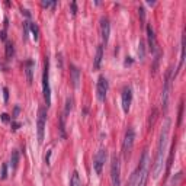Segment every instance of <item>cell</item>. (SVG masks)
I'll return each instance as SVG.
<instances>
[{
	"mask_svg": "<svg viewBox=\"0 0 186 186\" xmlns=\"http://www.w3.org/2000/svg\"><path fill=\"white\" fill-rule=\"evenodd\" d=\"M169 131H170V119L166 118L163 128L160 131V138H159V145H157V154H156V160L153 164V170L151 174L153 177L157 179L160 173L163 172V166H164V154H166V147H167V141H169Z\"/></svg>",
	"mask_w": 186,
	"mask_h": 186,
	"instance_id": "obj_1",
	"label": "cell"
},
{
	"mask_svg": "<svg viewBox=\"0 0 186 186\" xmlns=\"http://www.w3.org/2000/svg\"><path fill=\"white\" fill-rule=\"evenodd\" d=\"M148 153L144 151L141 160H140V166H138L137 172L132 174L129 186H145L147 185V179H148Z\"/></svg>",
	"mask_w": 186,
	"mask_h": 186,
	"instance_id": "obj_2",
	"label": "cell"
},
{
	"mask_svg": "<svg viewBox=\"0 0 186 186\" xmlns=\"http://www.w3.org/2000/svg\"><path fill=\"white\" fill-rule=\"evenodd\" d=\"M42 93L47 108L51 106V87H49V61L48 58L44 63V73H42Z\"/></svg>",
	"mask_w": 186,
	"mask_h": 186,
	"instance_id": "obj_3",
	"label": "cell"
},
{
	"mask_svg": "<svg viewBox=\"0 0 186 186\" xmlns=\"http://www.w3.org/2000/svg\"><path fill=\"white\" fill-rule=\"evenodd\" d=\"M172 80H173V71L172 68H169L166 73V80L163 86V95H162V106L163 111L167 112L169 109V100H170V92H172Z\"/></svg>",
	"mask_w": 186,
	"mask_h": 186,
	"instance_id": "obj_4",
	"label": "cell"
},
{
	"mask_svg": "<svg viewBox=\"0 0 186 186\" xmlns=\"http://www.w3.org/2000/svg\"><path fill=\"white\" fill-rule=\"evenodd\" d=\"M45 122H47V111L44 106L38 109V119H36V135H38V144L44 143V134H45Z\"/></svg>",
	"mask_w": 186,
	"mask_h": 186,
	"instance_id": "obj_5",
	"label": "cell"
},
{
	"mask_svg": "<svg viewBox=\"0 0 186 186\" xmlns=\"http://www.w3.org/2000/svg\"><path fill=\"white\" fill-rule=\"evenodd\" d=\"M111 179L112 186H121V163L118 156H112L111 160Z\"/></svg>",
	"mask_w": 186,
	"mask_h": 186,
	"instance_id": "obj_6",
	"label": "cell"
},
{
	"mask_svg": "<svg viewBox=\"0 0 186 186\" xmlns=\"http://www.w3.org/2000/svg\"><path fill=\"white\" fill-rule=\"evenodd\" d=\"M108 89H109V84H108L106 77L100 76V77L97 78V86H96V95H97L99 102H105L106 95H108Z\"/></svg>",
	"mask_w": 186,
	"mask_h": 186,
	"instance_id": "obj_7",
	"label": "cell"
},
{
	"mask_svg": "<svg viewBox=\"0 0 186 186\" xmlns=\"http://www.w3.org/2000/svg\"><path fill=\"white\" fill-rule=\"evenodd\" d=\"M134 141H135V132L132 128H129L125 134V138H124V145H122V153H124V157H128V154L131 153L132 147H134Z\"/></svg>",
	"mask_w": 186,
	"mask_h": 186,
	"instance_id": "obj_8",
	"label": "cell"
},
{
	"mask_svg": "<svg viewBox=\"0 0 186 186\" xmlns=\"http://www.w3.org/2000/svg\"><path fill=\"white\" fill-rule=\"evenodd\" d=\"M105 162H106V150L105 148H100V150L96 153L95 156V160H93V169H95V173L99 176L102 173V169L105 166Z\"/></svg>",
	"mask_w": 186,
	"mask_h": 186,
	"instance_id": "obj_9",
	"label": "cell"
},
{
	"mask_svg": "<svg viewBox=\"0 0 186 186\" xmlns=\"http://www.w3.org/2000/svg\"><path fill=\"white\" fill-rule=\"evenodd\" d=\"M131 102H132V90L131 87H124L122 90V109H124V112L128 114V111L131 108Z\"/></svg>",
	"mask_w": 186,
	"mask_h": 186,
	"instance_id": "obj_10",
	"label": "cell"
},
{
	"mask_svg": "<svg viewBox=\"0 0 186 186\" xmlns=\"http://www.w3.org/2000/svg\"><path fill=\"white\" fill-rule=\"evenodd\" d=\"M100 35H102L103 44H108L109 35H111V24H109L108 18H102V19H100Z\"/></svg>",
	"mask_w": 186,
	"mask_h": 186,
	"instance_id": "obj_11",
	"label": "cell"
},
{
	"mask_svg": "<svg viewBox=\"0 0 186 186\" xmlns=\"http://www.w3.org/2000/svg\"><path fill=\"white\" fill-rule=\"evenodd\" d=\"M147 38H148V47H150L151 53H156L157 51V39L154 35V29L151 25H147Z\"/></svg>",
	"mask_w": 186,
	"mask_h": 186,
	"instance_id": "obj_12",
	"label": "cell"
},
{
	"mask_svg": "<svg viewBox=\"0 0 186 186\" xmlns=\"http://www.w3.org/2000/svg\"><path fill=\"white\" fill-rule=\"evenodd\" d=\"M103 60V45H99L96 48V55H95V60H93V70H99L100 64Z\"/></svg>",
	"mask_w": 186,
	"mask_h": 186,
	"instance_id": "obj_13",
	"label": "cell"
},
{
	"mask_svg": "<svg viewBox=\"0 0 186 186\" xmlns=\"http://www.w3.org/2000/svg\"><path fill=\"white\" fill-rule=\"evenodd\" d=\"M71 82H73V87L74 89H78V84H80V70H78L76 66H71Z\"/></svg>",
	"mask_w": 186,
	"mask_h": 186,
	"instance_id": "obj_14",
	"label": "cell"
},
{
	"mask_svg": "<svg viewBox=\"0 0 186 186\" xmlns=\"http://www.w3.org/2000/svg\"><path fill=\"white\" fill-rule=\"evenodd\" d=\"M26 68H25V73H26V78H28V83H32V80H34V77H32V73H34V61L32 60H28L26 61Z\"/></svg>",
	"mask_w": 186,
	"mask_h": 186,
	"instance_id": "obj_15",
	"label": "cell"
},
{
	"mask_svg": "<svg viewBox=\"0 0 186 186\" xmlns=\"http://www.w3.org/2000/svg\"><path fill=\"white\" fill-rule=\"evenodd\" d=\"M183 61H185V35L182 36V42H180V60H179V66H177V71L182 68ZM177 71H176V73H177Z\"/></svg>",
	"mask_w": 186,
	"mask_h": 186,
	"instance_id": "obj_16",
	"label": "cell"
},
{
	"mask_svg": "<svg viewBox=\"0 0 186 186\" xmlns=\"http://www.w3.org/2000/svg\"><path fill=\"white\" fill-rule=\"evenodd\" d=\"M10 163H12V169H13V170H16L18 163H19V151L18 150L12 151V154H10Z\"/></svg>",
	"mask_w": 186,
	"mask_h": 186,
	"instance_id": "obj_17",
	"label": "cell"
},
{
	"mask_svg": "<svg viewBox=\"0 0 186 186\" xmlns=\"http://www.w3.org/2000/svg\"><path fill=\"white\" fill-rule=\"evenodd\" d=\"M71 109H73V99H71V97H67V99H66V106H64V112H63V115L67 118V116L70 115V112H71Z\"/></svg>",
	"mask_w": 186,
	"mask_h": 186,
	"instance_id": "obj_18",
	"label": "cell"
},
{
	"mask_svg": "<svg viewBox=\"0 0 186 186\" xmlns=\"http://www.w3.org/2000/svg\"><path fill=\"white\" fill-rule=\"evenodd\" d=\"M29 29L32 32V38L38 41V38H39V28H38V25L36 24H29Z\"/></svg>",
	"mask_w": 186,
	"mask_h": 186,
	"instance_id": "obj_19",
	"label": "cell"
},
{
	"mask_svg": "<svg viewBox=\"0 0 186 186\" xmlns=\"http://www.w3.org/2000/svg\"><path fill=\"white\" fill-rule=\"evenodd\" d=\"M70 186H82V182H80V177H78L77 172H73L71 179H70Z\"/></svg>",
	"mask_w": 186,
	"mask_h": 186,
	"instance_id": "obj_20",
	"label": "cell"
},
{
	"mask_svg": "<svg viewBox=\"0 0 186 186\" xmlns=\"http://www.w3.org/2000/svg\"><path fill=\"white\" fill-rule=\"evenodd\" d=\"M66 116L61 115L60 118V132H61V138H66Z\"/></svg>",
	"mask_w": 186,
	"mask_h": 186,
	"instance_id": "obj_21",
	"label": "cell"
},
{
	"mask_svg": "<svg viewBox=\"0 0 186 186\" xmlns=\"http://www.w3.org/2000/svg\"><path fill=\"white\" fill-rule=\"evenodd\" d=\"M15 54V48H13V44L12 42H6V57L7 60H10Z\"/></svg>",
	"mask_w": 186,
	"mask_h": 186,
	"instance_id": "obj_22",
	"label": "cell"
},
{
	"mask_svg": "<svg viewBox=\"0 0 186 186\" xmlns=\"http://www.w3.org/2000/svg\"><path fill=\"white\" fill-rule=\"evenodd\" d=\"M144 57H145L144 42L140 41V44H138V58H140V60H144Z\"/></svg>",
	"mask_w": 186,
	"mask_h": 186,
	"instance_id": "obj_23",
	"label": "cell"
},
{
	"mask_svg": "<svg viewBox=\"0 0 186 186\" xmlns=\"http://www.w3.org/2000/svg\"><path fill=\"white\" fill-rule=\"evenodd\" d=\"M160 55H162V53L157 49V51H156V58H154V64H153V74H156L157 70H159V61H160Z\"/></svg>",
	"mask_w": 186,
	"mask_h": 186,
	"instance_id": "obj_24",
	"label": "cell"
},
{
	"mask_svg": "<svg viewBox=\"0 0 186 186\" xmlns=\"http://www.w3.org/2000/svg\"><path fill=\"white\" fill-rule=\"evenodd\" d=\"M0 177H2L3 180L7 177V164H6V163H3V164H2V173H0Z\"/></svg>",
	"mask_w": 186,
	"mask_h": 186,
	"instance_id": "obj_25",
	"label": "cell"
},
{
	"mask_svg": "<svg viewBox=\"0 0 186 186\" xmlns=\"http://www.w3.org/2000/svg\"><path fill=\"white\" fill-rule=\"evenodd\" d=\"M29 24L31 22H24V39H26L28 38V34H29Z\"/></svg>",
	"mask_w": 186,
	"mask_h": 186,
	"instance_id": "obj_26",
	"label": "cell"
},
{
	"mask_svg": "<svg viewBox=\"0 0 186 186\" xmlns=\"http://www.w3.org/2000/svg\"><path fill=\"white\" fill-rule=\"evenodd\" d=\"M182 116H183V103H180V108H179V116H177V124L179 125L182 122Z\"/></svg>",
	"mask_w": 186,
	"mask_h": 186,
	"instance_id": "obj_27",
	"label": "cell"
},
{
	"mask_svg": "<svg viewBox=\"0 0 186 186\" xmlns=\"http://www.w3.org/2000/svg\"><path fill=\"white\" fill-rule=\"evenodd\" d=\"M76 13H77V3H76V2H71V15L76 16Z\"/></svg>",
	"mask_w": 186,
	"mask_h": 186,
	"instance_id": "obj_28",
	"label": "cell"
},
{
	"mask_svg": "<svg viewBox=\"0 0 186 186\" xmlns=\"http://www.w3.org/2000/svg\"><path fill=\"white\" fill-rule=\"evenodd\" d=\"M138 12H140V18H141V20L144 22V20H145V10H144V7H140V9H138Z\"/></svg>",
	"mask_w": 186,
	"mask_h": 186,
	"instance_id": "obj_29",
	"label": "cell"
},
{
	"mask_svg": "<svg viewBox=\"0 0 186 186\" xmlns=\"http://www.w3.org/2000/svg\"><path fill=\"white\" fill-rule=\"evenodd\" d=\"M42 6H44V7L55 6V2H47V0H44V2H42Z\"/></svg>",
	"mask_w": 186,
	"mask_h": 186,
	"instance_id": "obj_30",
	"label": "cell"
},
{
	"mask_svg": "<svg viewBox=\"0 0 186 186\" xmlns=\"http://www.w3.org/2000/svg\"><path fill=\"white\" fill-rule=\"evenodd\" d=\"M3 96H5V102H7L9 100V90H7V87H3Z\"/></svg>",
	"mask_w": 186,
	"mask_h": 186,
	"instance_id": "obj_31",
	"label": "cell"
},
{
	"mask_svg": "<svg viewBox=\"0 0 186 186\" xmlns=\"http://www.w3.org/2000/svg\"><path fill=\"white\" fill-rule=\"evenodd\" d=\"M2 121H3V122H9V115L3 114V115H2Z\"/></svg>",
	"mask_w": 186,
	"mask_h": 186,
	"instance_id": "obj_32",
	"label": "cell"
},
{
	"mask_svg": "<svg viewBox=\"0 0 186 186\" xmlns=\"http://www.w3.org/2000/svg\"><path fill=\"white\" fill-rule=\"evenodd\" d=\"M18 114H19V106H16V108H15V115H13V119H16V118H18Z\"/></svg>",
	"mask_w": 186,
	"mask_h": 186,
	"instance_id": "obj_33",
	"label": "cell"
},
{
	"mask_svg": "<svg viewBox=\"0 0 186 186\" xmlns=\"http://www.w3.org/2000/svg\"><path fill=\"white\" fill-rule=\"evenodd\" d=\"M18 128H19V124H18V122H13V125H12V129H13V131H16V129H18Z\"/></svg>",
	"mask_w": 186,
	"mask_h": 186,
	"instance_id": "obj_34",
	"label": "cell"
},
{
	"mask_svg": "<svg viewBox=\"0 0 186 186\" xmlns=\"http://www.w3.org/2000/svg\"><path fill=\"white\" fill-rule=\"evenodd\" d=\"M49 156H51V151H48V156L45 157V162L47 163H49Z\"/></svg>",
	"mask_w": 186,
	"mask_h": 186,
	"instance_id": "obj_35",
	"label": "cell"
}]
</instances>
